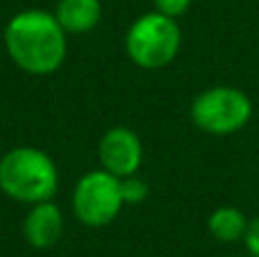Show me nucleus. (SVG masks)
<instances>
[{
  "mask_svg": "<svg viewBox=\"0 0 259 257\" xmlns=\"http://www.w3.org/2000/svg\"><path fill=\"white\" fill-rule=\"evenodd\" d=\"M5 48L21 71L30 75H50L66 59V30L55 14L46 9H25L14 14L5 25Z\"/></svg>",
  "mask_w": 259,
  "mask_h": 257,
  "instance_id": "f257e3e1",
  "label": "nucleus"
},
{
  "mask_svg": "<svg viewBox=\"0 0 259 257\" xmlns=\"http://www.w3.org/2000/svg\"><path fill=\"white\" fill-rule=\"evenodd\" d=\"M57 187V166L46 150L18 146L0 159V191L16 203L34 205L53 200Z\"/></svg>",
  "mask_w": 259,
  "mask_h": 257,
  "instance_id": "f03ea898",
  "label": "nucleus"
},
{
  "mask_svg": "<svg viewBox=\"0 0 259 257\" xmlns=\"http://www.w3.org/2000/svg\"><path fill=\"white\" fill-rule=\"evenodd\" d=\"M182 46V32L175 18L161 12L141 14L125 34L127 57L137 66L155 71L164 68L178 57Z\"/></svg>",
  "mask_w": 259,
  "mask_h": 257,
  "instance_id": "7ed1b4c3",
  "label": "nucleus"
},
{
  "mask_svg": "<svg viewBox=\"0 0 259 257\" xmlns=\"http://www.w3.org/2000/svg\"><path fill=\"white\" fill-rule=\"evenodd\" d=\"M191 123L205 135L230 137L241 132L252 118V100L237 87H209L189 107Z\"/></svg>",
  "mask_w": 259,
  "mask_h": 257,
  "instance_id": "20e7f679",
  "label": "nucleus"
},
{
  "mask_svg": "<svg viewBox=\"0 0 259 257\" xmlns=\"http://www.w3.org/2000/svg\"><path fill=\"white\" fill-rule=\"evenodd\" d=\"M123 191L121 178L112 176L105 168L89 171L77 180L73 189V212L77 221L89 228H105L121 214Z\"/></svg>",
  "mask_w": 259,
  "mask_h": 257,
  "instance_id": "39448f33",
  "label": "nucleus"
},
{
  "mask_svg": "<svg viewBox=\"0 0 259 257\" xmlns=\"http://www.w3.org/2000/svg\"><path fill=\"white\" fill-rule=\"evenodd\" d=\"M100 168L109 171L116 178L137 176L143 162V144L139 135L130 127H112L100 137L98 144Z\"/></svg>",
  "mask_w": 259,
  "mask_h": 257,
  "instance_id": "423d86ee",
  "label": "nucleus"
},
{
  "mask_svg": "<svg viewBox=\"0 0 259 257\" xmlns=\"http://www.w3.org/2000/svg\"><path fill=\"white\" fill-rule=\"evenodd\" d=\"M23 235L32 248H53L64 235V214L53 200L30 205L23 221Z\"/></svg>",
  "mask_w": 259,
  "mask_h": 257,
  "instance_id": "0eeeda50",
  "label": "nucleus"
},
{
  "mask_svg": "<svg viewBox=\"0 0 259 257\" xmlns=\"http://www.w3.org/2000/svg\"><path fill=\"white\" fill-rule=\"evenodd\" d=\"M59 25L66 34H82L94 30L103 16V3L100 0H59L55 7Z\"/></svg>",
  "mask_w": 259,
  "mask_h": 257,
  "instance_id": "6e6552de",
  "label": "nucleus"
},
{
  "mask_svg": "<svg viewBox=\"0 0 259 257\" xmlns=\"http://www.w3.org/2000/svg\"><path fill=\"white\" fill-rule=\"evenodd\" d=\"M248 228V219L234 205H221L207 219V230L221 244H234V241H241L246 235Z\"/></svg>",
  "mask_w": 259,
  "mask_h": 257,
  "instance_id": "1a4fd4ad",
  "label": "nucleus"
},
{
  "mask_svg": "<svg viewBox=\"0 0 259 257\" xmlns=\"http://www.w3.org/2000/svg\"><path fill=\"white\" fill-rule=\"evenodd\" d=\"M121 191H123V200L125 205H139L148 198V185L146 180H141L139 176H130L121 180Z\"/></svg>",
  "mask_w": 259,
  "mask_h": 257,
  "instance_id": "9d476101",
  "label": "nucleus"
},
{
  "mask_svg": "<svg viewBox=\"0 0 259 257\" xmlns=\"http://www.w3.org/2000/svg\"><path fill=\"white\" fill-rule=\"evenodd\" d=\"M155 3V12H161L170 18H178L191 7L193 0H152Z\"/></svg>",
  "mask_w": 259,
  "mask_h": 257,
  "instance_id": "9b49d317",
  "label": "nucleus"
},
{
  "mask_svg": "<svg viewBox=\"0 0 259 257\" xmlns=\"http://www.w3.org/2000/svg\"><path fill=\"white\" fill-rule=\"evenodd\" d=\"M243 244H246V250L250 253V257H259V217L248 221Z\"/></svg>",
  "mask_w": 259,
  "mask_h": 257,
  "instance_id": "f8f14e48",
  "label": "nucleus"
}]
</instances>
